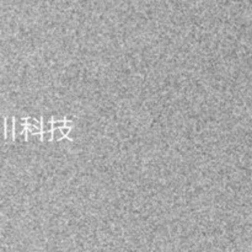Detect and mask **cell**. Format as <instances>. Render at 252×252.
I'll return each instance as SVG.
<instances>
[{"label": "cell", "instance_id": "cell-1", "mask_svg": "<svg viewBox=\"0 0 252 252\" xmlns=\"http://www.w3.org/2000/svg\"><path fill=\"white\" fill-rule=\"evenodd\" d=\"M61 130H62V133H63V137H66V134H68V133H69L70 128H69V127H63Z\"/></svg>", "mask_w": 252, "mask_h": 252}]
</instances>
